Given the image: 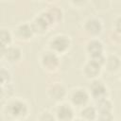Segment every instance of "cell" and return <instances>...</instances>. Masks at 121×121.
Here are the masks:
<instances>
[{
  "mask_svg": "<svg viewBox=\"0 0 121 121\" xmlns=\"http://www.w3.org/2000/svg\"><path fill=\"white\" fill-rule=\"evenodd\" d=\"M9 112L13 117H22L27 112L26 104L21 100H14L9 104Z\"/></svg>",
  "mask_w": 121,
  "mask_h": 121,
  "instance_id": "cell-1",
  "label": "cell"
},
{
  "mask_svg": "<svg viewBox=\"0 0 121 121\" xmlns=\"http://www.w3.org/2000/svg\"><path fill=\"white\" fill-rule=\"evenodd\" d=\"M51 48L57 52H63L69 46V39L66 36L59 35L54 37L50 43Z\"/></svg>",
  "mask_w": 121,
  "mask_h": 121,
  "instance_id": "cell-2",
  "label": "cell"
},
{
  "mask_svg": "<svg viewBox=\"0 0 121 121\" xmlns=\"http://www.w3.org/2000/svg\"><path fill=\"white\" fill-rule=\"evenodd\" d=\"M90 90H91L92 95L95 98H96V99L104 98V95L106 94V87L104 86L103 82H101L99 80H95L90 85Z\"/></svg>",
  "mask_w": 121,
  "mask_h": 121,
  "instance_id": "cell-3",
  "label": "cell"
},
{
  "mask_svg": "<svg viewBox=\"0 0 121 121\" xmlns=\"http://www.w3.org/2000/svg\"><path fill=\"white\" fill-rule=\"evenodd\" d=\"M73 110L70 107V105L67 104H61L59 106L57 110V115L58 117L62 121H69L73 117Z\"/></svg>",
  "mask_w": 121,
  "mask_h": 121,
  "instance_id": "cell-4",
  "label": "cell"
},
{
  "mask_svg": "<svg viewBox=\"0 0 121 121\" xmlns=\"http://www.w3.org/2000/svg\"><path fill=\"white\" fill-rule=\"evenodd\" d=\"M71 98H72V101L75 105L82 106V105H85V103L88 101L89 95H88V94L86 93L85 90L78 89V90H76L73 93Z\"/></svg>",
  "mask_w": 121,
  "mask_h": 121,
  "instance_id": "cell-5",
  "label": "cell"
},
{
  "mask_svg": "<svg viewBox=\"0 0 121 121\" xmlns=\"http://www.w3.org/2000/svg\"><path fill=\"white\" fill-rule=\"evenodd\" d=\"M42 62L44 65V67L53 69L55 68L58 63H59V59L57 57V55L53 52H46L43 58H42Z\"/></svg>",
  "mask_w": 121,
  "mask_h": 121,
  "instance_id": "cell-6",
  "label": "cell"
},
{
  "mask_svg": "<svg viewBox=\"0 0 121 121\" xmlns=\"http://www.w3.org/2000/svg\"><path fill=\"white\" fill-rule=\"evenodd\" d=\"M85 27H86V30L91 34H98L101 31L102 26H101V22L99 20L92 18L86 22Z\"/></svg>",
  "mask_w": 121,
  "mask_h": 121,
  "instance_id": "cell-7",
  "label": "cell"
},
{
  "mask_svg": "<svg viewBox=\"0 0 121 121\" xmlns=\"http://www.w3.org/2000/svg\"><path fill=\"white\" fill-rule=\"evenodd\" d=\"M100 64H98L97 62H95V60H91L85 66V74L87 75V77L89 78H93L95 77L99 71H100Z\"/></svg>",
  "mask_w": 121,
  "mask_h": 121,
  "instance_id": "cell-8",
  "label": "cell"
},
{
  "mask_svg": "<svg viewBox=\"0 0 121 121\" xmlns=\"http://www.w3.org/2000/svg\"><path fill=\"white\" fill-rule=\"evenodd\" d=\"M102 50H103V46L99 41L94 40L91 41L88 44V51L90 52V54H92L93 57L102 55Z\"/></svg>",
  "mask_w": 121,
  "mask_h": 121,
  "instance_id": "cell-9",
  "label": "cell"
},
{
  "mask_svg": "<svg viewBox=\"0 0 121 121\" xmlns=\"http://www.w3.org/2000/svg\"><path fill=\"white\" fill-rule=\"evenodd\" d=\"M105 64L107 65V67H108L107 69L108 70H110V71H115L120 66V61H119V59L116 56L112 55V56H110L106 60Z\"/></svg>",
  "mask_w": 121,
  "mask_h": 121,
  "instance_id": "cell-10",
  "label": "cell"
},
{
  "mask_svg": "<svg viewBox=\"0 0 121 121\" xmlns=\"http://www.w3.org/2000/svg\"><path fill=\"white\" fill-rule=\"evenodd\" d=\"M20 56H21V51L17 47H9V48H7L6 57L10 61H15L16 60H18L20 58Z\"/></svg>",
  "mask_w": 121,
  "mask_h": 121,
  "instance_id": "cell-11",
  "label": "cell"
},
{
  "mask_svg": "<svg viewBox=\"0 0 121 121\" xmlns=\"http://www.w3.org/2000/svg\"><path fill=\"white\" fill-rule=\"evenodd\" d=\"M96 108L99 110L100 112H110L111 109H112V103H111L108 99H106L105 97H104V98H100V99H97Z\"/></svg>",
  "mask_w": 121,
  "mask_h": 121,
  "instance_id": "cell-12",
  "label": "cell"
},
{
  "mask_svg": "<svg viewBox=\"0 0 121 121\" xmlns=\"http://www.w3.org/2000/svg\"><path fill=\"white\" fill-rule=\"evenodd\" d=\"M95 115H96L95 109L91 106L85 107L81 111V116L82 118H84V120H93L95 117Z\"/></svg>",
  "mask_w": 121,
  "mask_h": 121,
  "instance_id": "cell-13",
  "label": "cell"
},
{
  "mask_svg": "<svg viewBox=\"0 0 121 121\" xmlns=\"http://www.w3.org/2000/svg\"><path fill=\"white\" fill-rule=\"evenodd\" d=\"M17 30H18L19 35H20L21 37L28 38V37L31 35V33H32L33 28H32L31 26H28V25H26V24H23V25H21L20 26H18Z\"/></svg>",
  "mask_w": 121,
  "mask_h": 121,
  "instance_id": "cell-14",
  "label": "cell"
},
{
  "mask_svg": "<svg viewBox=\"0 0 121 121\" xmlns=\"http://www.w3.org/2000/svg\"><path fill=\"white\" fill-rule=\"evenodd\" d=\"M52 97H55V99H60L64 95V89L61 85H55L52 87V89L49 91Z\"/></svg>",
  "mask_w": 121,
  "mask_h": 121,
  "instance_id": "cell-15",
  "label": "cell"
},
{
  "mask_svg": "<svg viewBox=\"0 0 121 121\" xmlns=\"http://www.w3.org/2000/svg\"><path fill=\"white\" fill-rule=\"evenodd\" d=\"M11 36L9 34V32L6 29H2L1 31V40H2V45L5 46L6 43H9L10 42Z\"/></svg>",
  "mask_w": 121,
  "mask_h": 121,
  "instance_id": "cell-16",
  "label": "cell"
},
{
  "mask_svg": "<svg viewBox=\"0 0 121 121\" xmlns=\"http://www.w3.org/2000/svg\"><path fill=\"white\" fill-rule=\"evenodd\" d=\"M98 121H112V114L110 112H99Z\"/></svg>",
  "mask_w": 121,
  "mask_h": 121,
  "instance_id": "cell-17",
  "label": "cell"
},
{
  "mask_svg": "<svg viewBox=\"0 0 121 121\" xmlns=\"http://www.w3.org/2000/svg\"><path fill=\"white\" fill-rule=\"evenodd\" d=\"M39 120L40 121H55V118H54V116L50 112H43L40 115Z\"/></svg>",
  "mask_w": 121,
  "mask_h": 121,
  "instance_id": "cell-18",
  "label": "cell"
},
{
  "mask_svg": "<svg viewBox=\"0 0 121 121\" xmlns=\"http://www.w3.org/2000/svg\"><path fill=\"white\" fill-rule=\"evenodd\" d=\"M116 29L121 31V17L116 20Z\"/></svg>",
  "mask_w": 121,
  "mask_h": 121,
  "instance_id": "cell-19",
  "label": "cell"
},
{
  "mask_svg": "<svg viewBox=\"0 0 121 121\" xmlns=\"http://www.w3.org/2000/svg\"><path fill=\"white\" fill-rule=\"evenodd\" d=\"M75 121H85V120H81V119H77V120H75Z\"/></svg>",
  "mask_w": 121,
  "mask_h": 121,
  "instance_id": "cell-20",
  "label": "cell"
}]
</instances>
